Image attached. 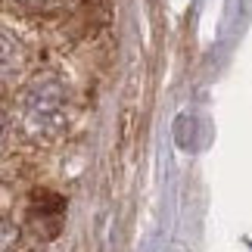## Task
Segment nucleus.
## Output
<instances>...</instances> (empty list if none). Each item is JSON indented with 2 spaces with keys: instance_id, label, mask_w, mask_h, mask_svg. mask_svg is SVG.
Here are the masks:
<instances>
[{
  "instance_id": "obj_4",
  "label": "nucleus",
  "mask_w": 252,
  "mask_h": 252,
  "mask_svg": "<svg viewBox=\"0 0 252 252\" xmlns=\"http://www.w3.org/2000/svg\"><path fill=\"white\" fill-rule=\"evenodd\" d=\"M3 137H6V119H3V112H0V147H3Z\"/></svg>"
},
{
  "instance_id": "obj_2",
  "label": "nucleus",
  "mask_w": 252,
  "mask_h": 252,
  "mask_svg": "<svg viewBox=\"0 0 252 252\" xmlns=\"http://www.w3.org/2000/svg\"><path fill=\"white\" fill-rule=\"evenodd\" d=\"M25 69V47L16 34L0 32V84L19 78Z\"/></svg>"
},
{
  "instance_id": "obj_1",
  "label": "nucleus",
  "mask_w": 252,
  "mask_h": 252,
  "mask_svg": "<svg viewBox=\"0 0 252 252\" xmlns=\"http://www.w3.org/2000/svg\"><path fill=\"white\" fill-rule=\"evenodd\" d=\"M65 112H69V94L56 75H37L25 87L19 103L22 128L34 140H53L65 125Z\"/></svg>"
},
{
  "instance_id": "obj_3",
  "label": "nucleus",
  "mask_w": 252,
  "mask_h": 252,
  "mask_svg": "<svg viewBox=\"0 0 252 252\" xmlns=\"http://www.w3.org/2000/svg\"><path fill=\"white\" fill-rule=\"evenodd\" d=\"M19 3H22L25 9H37V13H41V9H56V6H63L65 0H19Z\"/></svg>"
}]
</instances>
